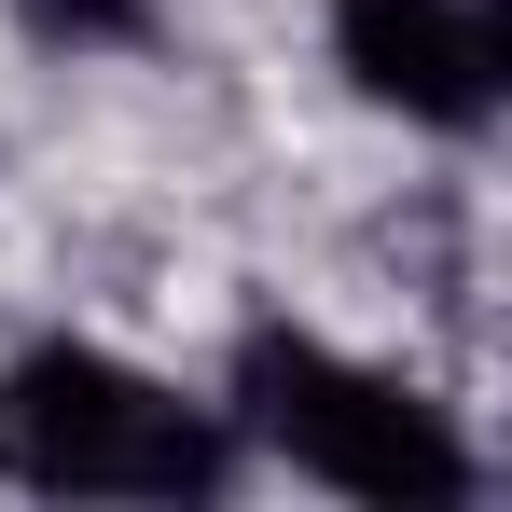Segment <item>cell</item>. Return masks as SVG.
<instances>
[{"label":"cell","mask_w":512,"mask_h":512,"mask_svg":"<svg viewBox=\"0 0 512 512\" xmlns=\"http://www.w3.org/2000/svg\"><path fill=\"white\" fill-rule=\"evenodd\" d=\"M222 429H236V457H277V471H305L333 499H374V512H457L485 485V457L443 429V402H416L402 374L346 360L333 333H291V319L236 333Z\"/></svg>","instance_id":"6da1fadb"},{"label":"cell","mask_w":512,"mask_h":512,"mask_svg":"<svg viewBox=\"0 0 512 512\" xmlns=\"http://www.w3.org/2000/svg\"><path fill=\"white\" fill-rule=\"evenodd\" d=\"M0 485H28V499H222L236 429H222V402H180L167 374H139L111 346L42 333L0 360Z\"/></svg>","instance_id":"7a4b0ae2"},{"label":"cell","mask_w":512,"mask_h":512,"mask_svg":"<svg viewBox=\"0 0 512 512\" xmlns=\"http://www.w3.org/2000/svg\"><path fill=\"white\" fill-rule=\"evenodd\" d=\"M333 70L360 111H402L416 139H485L512 42L499 0H333Z\"/></svg>","instance_id":"3957f363"}]
</instances>
